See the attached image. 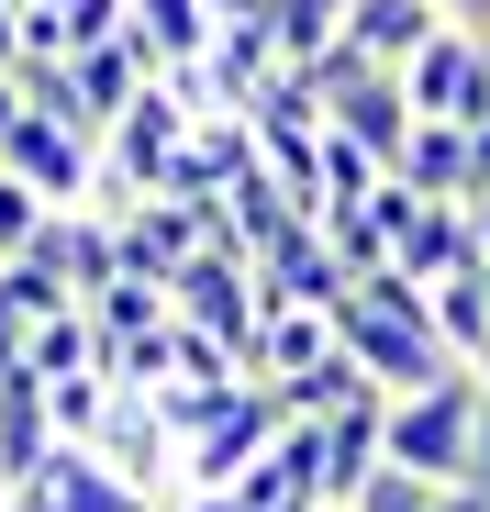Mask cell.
<instances>
[{"mask_svg": "<svg viewBox=\"0 0 490 512\" xmlns=\"http://www.w3.org/2000/svg\"><path fill=\"white\" fill-rule=\"evenodd\" d=\"M335 334H346V357L390 390V401H413V390H446V379H468L457 368V346L435 334V290H413L401 268H379V279H357L346 290V312H335Z\"/></svg>", "mask_w": 490, "mask_h": 512, "instance_id": "1", "label": "cell"}, {"mask_svg": "<svg viewBox=\"0 0 490 512\" xmlns=\"http://www.w3.org/2000/svg\"><path fill=\"white\" fill-rule=\"evenodd\" d=\"M312 90H323V123H335L346 145H368L390 179H401V145H413V90H401V67H368L357 45H335V56H312Z\"/></svg>", "mask_w": 490, "mask_h": 512, "instance_id": "2", "label": "cell"}, {"mask_svg": "<svg viewBox=\"0 0 490 512\" xmlns=\"http://www.w3.org/2000/svg\"><path fill=\"white\" fill-rule=\"evenodd\" d=\"M468 457H479V379L390 401V468H413L435 490H468Z\"/></svg>", "mask_w": 490, "mask_h": 512, "instance_id": "3", "label": "cell"}, {"mask_svg": "<svg viewBox=\"0 0 490 512\" xmlns=\"http://www.w3.org/2000/svg\"><path fill=\"white\" fill-rule=\"evenodd\" d=\"M168 312L190 323V334H212V346L245 368V357H257V334H268V290H257V268H245V256H190V268H179V290H168Z\"/></svg>", "mask_w": 490, "mask_h": 512, "instance_id": "4", "label": "cell"}, {"mask_svg": "<svg viewBox=\"0 0 490 512\" xmlns=\"http://www.w3.org/2000/svg\"><path fill=\"white\" fill-rule=\"evenodd\" d=\"M0 167H12L45 212H90V190H101V145L67 134V123H45V112H23L12 134H0Z\"/></svg>", "mask_w": 490, "mask_h": 512, "instance_id": "5", "label": "cell"}, {"mask_svg": "<svg viewBox=\"0 0 490 512\" xmlns=\"http://www.w3.org/2000/svg\"><path fill=\"white\" fill-rule=\"evenodd\" d=\"M401 90H413L424 123H490V34L479 23H446L413 67H401Z\"/></svg>", "mask_w": 490, "mask_h": 512, "instance_id": "6", "label": "cell"}, {"mask_svg": "<svg viewBox=\"0 0 490 512\" xmlns=\"http://www.w3.org/2000/svg\"><path fill=\"white\" fill-rule=\"evenodd\" d=\"M379 223H390V268L413 290H446L468 268V201H413V190H379Z\"/></svg>", "mask_w": 490, "mask_h": 512, "instance_id": "7", "label": "cell"}, {"mask_svg": "<svg viewBox=\"0 0 490 512\" xmlns=\"http://www.w3.org/2000/svg\"><path fill=\"white\" fill-rule=\"evenodd\" d=\"M90 457H101L112 479L156 490V501L179 490V435H168V412H156V390H123V379H112V423L90 435Z\"/></svg>", "mask_w": 490, "mask_h": 512, "instance_id": "8", "label": "cell"}, {"mask_svg": "<svg viewBox=\"0 0 490 512\" xmlns=\"http://www.w3.org/2000/svg\"><path fill=\"white\" fill-rule=\"evenodd\" d=\"M12 512H168V501L134 490V479H112L90 446H56L45 468H23V479H12Z\"/></svg>", "mask_w": 490, "mask_h": 512, "instance_id": "9", "label": "cell"}, {"mask_svg": "<svg viewBox=\"0 0 490 512\" xmlns=\"http://www.w3.org/2000/svg\"><path fill=\"white\" fill-rule=\"evenodd\" d=\"M34 268L56 279V290H78V312H90L112 279H123V245H112V212H45V234L23 245Z\"/></svg>", "mask_w": 490, "mask_h": 512, "instance_id": "10", "label": "cell"}, {"mask_svg": "<svg viewBox=\"0 0 490 512\" xmlns=\"http://www.w3.org/2000/svg\"><path fill=\"white\" fill-rule=\"evenodd\" d=\"M279 423H290V412H279V390H245V401L212 423V435L179 457V490H234L245 468H257V457L279 446Z\"/></svg>", "mask_w": 490, "mask_h": 512, "instance_id": "11", "label": "cell"}, {"mask_svg": "<svg viewBox=\"0 0 490 512\" xmlns=\"http://www.w3.org/2000/svg\"><path fill=\"white\" fill-rule=\"evenodd\" d=\"M112 245H123V279L179 290V268L201 256V212L190 201H134V212H112Z\"/></svg>", "mask_w": 490, "mask_h": 512, "instance_id": "12", "label": "cell"}, {"mask_svg": "<svg viewBox=\"0 0 490 512\" xmlns=\"http://www.w3.org/2000/svg\"><path fill=\"white\" fill-rule=\"evenodd\" d=\"M257 290H268V312H346V256L323 245V223H301L279 256H257Z\"/></svg>", "mask_w": 490, "mask_h": 512, "instance_id": "13", "label": "cell"}, {"mask_svg": "<svg viewBox=\"0 0 490 512\" xmlns=\"http://www.w3.org/2000/svg\"><path fill=\"white\" fill-rule=\"evenodd\" d=\"M401 190H413V201H490L479 134L468 123H413V145H401Z\"/></svg>", "mask_w": 490, "mask_h": 512, "instance_id": "14", "label": "cell"}, {"mask_svg": "<svg viewBox=\"0 0 490 512\" xmlns=\"http://www.w3.org/2000/svg\"><path fill=\"white\" fill-rule=\"evenodd\" d=\"M435 34H446V0H357V12H346V45L368 67H413Z\"/></svg>", "mask_w": 490, "mask_h": 512, "instance_id": "15", "label": "cell"}, {"mask_svg": "<svg viewBox=\"0 0 490 512\" xmlns=\"http://www.w3.org/2000/svg\"><path fill=\"white\" fill-rule=\"evenodd\" d=\"M335 346H346V334H335V312H268L257 357H245V379H257V390H290V379H312Z\"/></svg>", "mask_w": 490, "mask_h": 512, "instance_id": "16", "label": "cell"}, {"mask_svg": "<svg viewBox=\"0 0 490 512\" xmlns=\"http://www.w3.org/2000/svg\"><path fill=\"white\" fill-rule=\"evenodd\" d=\"M56 457V401H45V379L34 368H0V479H23V468H45Z\"/></svg>", "mask_w": 490, "mask_h": 512, "instance_id": "17", "label": "cell"}, {"mask_svg": "<svg viewBox=\"0 0 490 512\" xmlns=\"http://www.w3.org/2000/svg\"><path fill=\"white\" fill-rule=\"evenodd\" d=\"M346 12H357V0H268V45H279V67L335 56V45H346Z\"/></svg>", "mask_w": 490, "mask_h": 512, "instance_id": "18", "label": "cell"}, {"mask_svg": "<svg viewBox=\"0 0 490 512\" xmlns=\"http://www.w3.org/2000/svg\"><path fill=\"white\" fill-rule=\"evenodd\" d=\"M134 34L156 45L168 78H190V67L212 56V12H201V0H134Z\"/></svg>", "mask_w": 490, "mask_h": 512, "instance_id": "19", "label": "cell"}, {"mask_svg": "<svg viewBox=\"0 0 490 512\" xmlns=\"http://www.w3.org/2000/svg\"><path fill=\"white\" fill-rule=\"evenodd\" d=\"M12 78H23V112H45V123H67V134H90V145H101V112H90V90H78V67H67V56H23Z\"/></svg>", "mask_w": 490, "mask_h": 512, "instance_id": "20", "label": "cell"}, {"mask_svg": "<svg viewBox=\"0 0 490 512\" xmlns=\"http://www.w3.org/2000/svg\"><path fill=\"white\" fill-rule=\"evenodd\" d=\"M435 334L457 346V368H479V357H490V268H457V279L435 290Z\"/></svg>", "mask_w": 490, "mask_h": 512, "instance_id": "21", "label": "cell"}, {"mask_svg": "<svg viewBox=\"0 0 490 512\" xmlns=\"http://www.w3.org/2000/svg\"><path fill=\"white\" fill-rule=\"evenodd\" d=\"M34 379H90L101 368V323L90 312H56V323H34V357H23Z\"/></svg>", "mask_w": 490, "mask_h": 512, "instance_id": "22", "label": "cell"}, {"mask_svg": "<svg viewBox=\"0 0 490 512\" xmlns=\"http://www.w3.org/2000/svg\"><path fill=\"white\" fill-rule=\"evenodd\" d=\"M323 245L346 256V279H379V268H390V223H379V201H335V212H323Z\"/></svg>", "mask_w": 490, "mask_h": 512, "instance_id": "23", "label": "cell"}, {"mask_svg": "<svg viewBox=\"0 0 490 512\" xmlns=\"http://www.w3.org/2000/svg\"><path fill=\"white\" fill-rule=\"evenodd\" d=\"M90 323H101V357H112V346H134V334H156V323H168V290H145V279H112V290L90 301Z\"/></svg>", "mask_w": 490, "mask_h": 512, "instance_id": "24", "label": "cell"}, {"mask_svg": "<svg viewBox=\"0 0 490 512\" xmlns=\"http://www.w3.org/2000/svg\"><path fill=\"white\" fill-rule=\"evenodd\" d=\"M45 401H56V446H90L101 423H112V368H90V379H45Z\"/></svg>", "mask_w": 490, "mask_h": 512, "instance_id": "25", "label": "cell"}, {"mask_svg": "<svg viewBox=\"0 0 490 512\" xmlns=\"http://www.w3.org/2000/svg\"><path fill=\"white\" fill-rule=\"evenodd\" d=\"M435 501H446L435 479H413V468H379V479H368V490H357L346 512H435Z\"/></svg>", "mask_w": 490, "mask_h": 512, "instance_id": "26", "label": "cell"}, {"mask_svg": "<svg viewBox=\"0 0 490 512\" xmlns=\"http://www.w3.org/2000/svg\"><path fill=\"white\" fill-rule=\"evenodd\" d=\"M212 12V34H234V23H268V0H201Z\"/></svg>", "mask_w": 490, "mask_h": 512, "instance_id": "27", "label": "cell"}, {"mask_svg": "<svg viewBox=\"0 0 490 512\" xmlns=\"http://www.w3.org/2000/svg\"><path fill=\"white\" fill-rule=\"evenodd\" d=\"M468 268H490V201H468Z\"/></svg>", "mask_w": 490, "mask_h": 512, "instance_id": "28", "label": "cell"}, {"mask_svg": "<svg viewBox=\"0 0 490 512\" xmlns=\"http://www.w3.org/2000/svg\"><path fill=\"white\" fill-rule=\"evenodd\" d=\"M179 512H245L234 490H179Z\"/></svg>", "mask_w": 490, "mask_h": 512, "instance_id": "29", "label": "cell"}, {"mask_svg": "<svg viewBox=\"0 0 490 512\" xmlns=\"http://www.w3.org/2000/svg\"><path fill=\"white\" fill-rule=\"evenodd\" d=\"M12 123H23V78L0 67V134H12Z\"/></svg>", "mask_w": 490, "mask_h": 512, "instance_id": "30", "label": "cell"}, {"mask_svg": "<svg viewBox=\"0 0 490 512\" xmlns=\"http://www.w3.org/2000/svg\"><path fill=\"white\" fill-rule=\"evenodd\" d=\"M435 512H490V501H479V490H446V501H435Z\"/></svg>", "mask_w": 490, "mask_h": 512, "instance_id": "31", "label": "cell"}, {"mask_svg": "<svg viewBox=\"0 0 490 512\" xmlns=\"http://www.w3.org/2000/svg\"><path fill=\"white\" fill-rule=\"evenodd\" d=\"M468 379H479V390H490V357H479V368H468Z\"/></svg>", "mask_w": 490, "mask_h": 512, "instance_id": "32", "label": "cell"}, {"mask_svg": "<svg viewBox=\"0 0 490 512\" xmlns=\"http://www.w3.org/2000/svg\"><path fill=\"white\" fill-rule=\"evenodd\" d=\"M0 512H12V479H0Z\"/></svg>", "mask_w": 490, "mask_h": 512, "instance_id": "33", "label": "cell"}]
</instances>
